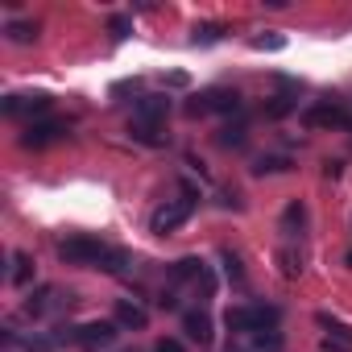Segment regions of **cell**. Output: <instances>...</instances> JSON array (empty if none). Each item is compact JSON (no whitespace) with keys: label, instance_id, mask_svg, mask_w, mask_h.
<instances>
[{"label":"cell","instance_id":"cell-1","mask_svg":"<svg viewBox=\"0 0 352 352\" xmlns=\"http://www.w3.org/2000/svg\"><path fill=\"white\" fill-rule=\"evenodd\" d=\"M58 257H63L67 265H91V270H108V274H120V270L129 265V257H124L120 249H112V245H104V241H96V236H83V232L67 236V241L58 245Z\"/></svg>","mask_w":352,"mask_h":352},{"label":"cell","instance_id":"cell-2","mask_svg":"<svg viewBox=\"0 0 352 352\" xmlns=\"http://www.w3.org/2000/svg\"><path fill=\"white\" fill-rule=\"evenodd\" d=\"M195 212V191L187 187V195L183 199H170V204H162L153 216H149V232H157V236H166V232H174L179 224H187V216Z\"/></svg>","mask_w":352,"mask_h":352},{"label":"cell","instance_id":"cell-3","mask_svg":"<svg viewBox=\"0 0 352 352\" xmlns=\"http://www.w3.org/2000/svg\"><path fill=\"white\" fill-rule=\"evenodd\" d=\"M50 104L54 100L46 91H13V96L0 100V112H5V116H30V124H34V120H46Z\"/></svg>","mask_w":352,"mask_h":352},{"label":"cell","instance_id":"cell-4","mask_svg":"<svg viewBox=\"0 0 352 352\" xmlns=\"http://www.w3.org/2000/svg\"><path fill=\"white\" fill-rule=\"evenodd\" d=\"M116 336H120L116 319H87V323H79V327L71 331V340H75L79 348H87V352H100V348H108Z\"/></svg>","mask_w":352,"mask_h":352},{"label":"cell","instance_id":"cell-5","mask_svg":"<svg viewBox=\"0 0 352 352\" xmlns=\"http://www.w3.org/2000/svg\"><path fill=\"white\" fill-rule=\"evenodd\" d=\"M241 108V96L228 91V87H212V91H199L191 104H187V116H208V112H236Z\"/></svg>","mask_w":352,"mask_h":352},{"label":"cell","instance_id":"cell-6","mask_svg":"<svg viewBox=\"0 0 352 352\" xmlns=\"http://www.w3.org/2000/svg\"><path fill=\"white\" fill-rule=\"evenodd\" d=\"M63 137H67V124H63V120H34V124H25L21 145H25V149H46V145H54V141H63Z\"/></svg>","mask_w":352,"mask_h":352},{"label":"cell","instance_id":"cell-7","mask_svg":"<svg viewBox=\"0 0 352 352\" xmlns=\"http://www.w3.org/2000/svg\"><path fill=\"white\" fill-rule=\"evenodd\" d=\"M302 124H307V129H344V124H348V112H344L340 104L323 100V104H311V108L302 112Z\"/></svg>","mask_w":352,"mask_h":352},{"label":"cell","instance_id":"cell-8","mask_svg":"<svg viewBox=\"0 0 352 352\" xmlns=\"http://www.w3.org/2000/svg\"><path fill=\"white\" fill-rule=\"evenodd\" d=\"M166 116H170V96H141V100L133 104V120H137V124L162 129Z\"/></svg>","mask_w":352,"mask_h":352},{"label":"cell","instance_id":"cell-9","mask_svg":"<svg viewBox=\"0 0 352 352\" xmlns=\"http://www.w3.org/2000/svg\"><path fill=\"white\" fill-rule=\"evenodd\" d=\"M112 319H116V327H120V331H145V323H149V311H145L141 302H133V298H116V311H112Z\"/></svg>","mask_w":352,"mask_h":352},{"label":"cell","instance_id":"cell-10","mask_svg":"<svg viewBox=\"0 0 352 352\" xmlns=\"http://www.w3.org/2000/svg\"><path fill=\"white\" fill-rule=\"evenodd\" d=\"M224 327H228V331H236V336H253V331L261 327V319H257V307H228V315H224Z\"/></svg>","mask_w":352,"mask_h":352},{"label":"cell","instance_id":"cell-11","mask_svg":"<svg viewBox=\"0 0 352 352\" xmlns=\"http://www.w3.org/2000/svg\"><path fill=\"white\" fill-rule=\"evenodd\" d=\"M183 331H187V340H195V344H212V315L208 311H187L183 315Z\"/></svg>","mask_w":352,"mask_h":352},{"label":"cell","instance_id":"cell-12","mask_svg":"<svg viewBox=\"0 0 352 352\" xmlns=\"http://www.w3.org/2000/svg\"><path fill=\"white\" fill-rule=\"evenodd\" d=\"M282 170H290V157L265 153V157H257V162H253V174H257V179H265V174H282Z\"/></svg>","mask_w":352,"mask_h":352},{"label":"cell","instance_id":"cell-13","mask_svg":"<svg viewBox=\"0 0 352 352\" xmlns=\"http://www.w3.org/2000/svg\"><path fill=\"white\" fill-rule=\"evenodd\" d=\"M5 34H9V42L30 46V42L38 38V25H34V21H9V25H5Z\"/></svg>","mask_w":352,"mask_h":352},{"label":"cell","instance_id":"cell-14","mask_svg":"<svg viewBox=\"0 0 352 352\" xmlns=\"http://www.w3.org/2000/svg\"><path fill=\"white\" fill-rule=\"evenodd\" d=\"M30 278H34L30 253H13V274H9V282H13V286H30Z\"/></svg>","mask_w":352,"mask_h":352},{"label":"cell","instance_id":"cell-15","mask_svg":"<svg viewBox=\"0 0 352 352\" xmlns=\"http://www.w3.org/2000/svg\"><path fill=\"white\" fill-rule=\"evenodd\" d=\"M315 319H319V327H327V331H331L327 340H340V344H352V327H348V323H340V319H331L327 311H319Z\"/></svg>","mask_w":352,"mask_h":352},{"label":"cell","instance_id":"cell-16","mask_svg":"<svg viewBox=\"0 0 352 352\" xmlns=\"http://www.w3.org/2000/svg\"><path fill=\"white\" fill-rule=\"evenodd\" d=\"M129 137L141 141V145H162V141H166L162 129H153V124H137V120H129Z\"/></svg>","mask_w":352,"mask_h":352},{"label":"cell","instance_id":"cell-17","mask_svg":"<svg viewBox=\"0 0 352 352\" xmlns=\"http://www.w3.org/2000/svg\"><path fill=\"white\" fill-rule=\"evenodd\" d=\"M208 265L199 257H183V261H174V278H204Z\"/></svg>","mask_w":352,"mask_h":352},{"label":"cell","instance_id":"cell-18","mask_svg":"<svg viewBox=\"0 0 352 352\" xmlns=\"http://www.w3.org/2000/svg\"><path fill=\"white\" fill-rule=\"evenodd\" d=\"M216 141H220L224 149H241V145H245V124H224Z\"/></svg>","mask_w":352,"mask_h":352},{"label":"cell","instance_id":"cell-19","mask_svg":"<svg viewBox=\"0 0 352 352\" xmlns=\"http://www.w3.org/2000/svg\"><path fill=\"white\" fill-rule=\"evenodd\" d=\"M253 344H257V352H282V336H278L274 327H265V331H253Z\"/></svg>","mask_w":352,"mask_h":352},{"label":"cell","instance_id":"cell-20","mask_svg":"<svg viewBox=\"0 0 352 352\" xmlns=\"http://www.w3.org/2000/svg\"><path fill=\"white\" fill-rule=\"evenodd\" d=\"M220 38H224V25H195V34H191L195 46H212V42H220Z\"/></svg>","mask_w":352,"mask_h":352},{"label":"cell","instance_id":"cell-21","mask_svg":"<svg viewBox=\"0 0 352 352\" xmlns=\"http://www.w3.org/2000/svg\"><path fill=\"white\" fill-rule=\"evenodd\" d=\"M298 104H294V96H274L270 104H265V116H274V120H282L286 112H294Z\"/></svg>","mask_w":352,"mask_h":352},{"label":"cell","instance_id":"cell-22","mask_svg":"<svg viewBox=\"0 0 352 352\" xmlns=\"http://www.w3.org/2000/svg\"><path fill=\"white\" fill-rule=\"evenodd\" d=\"M282 224H286V228H294V224L302 228V224H307V208H302V204H290V208L282 212Z\"/></svg>","mask_w":352,"mask_h":352},{"label":"cell","instance_id":"cell-23","mask_svg":"<svg viewBox=\"0 0 352 352\" xmlns=\"http://www.w3.org/2000/svg\"><path fill=\"white\" fill-rule=\"evenodd\" d=\"M220 257H224V270H228V278H232V282H245V270H241V257H236L232 249H224Z\"/></svg>","mask_w":352,"mask_h":352},{"label":"cell","instance_id":"cell-24","mask_svg":"<svg viewBox=\"0 0 352 352\" xmlns=\"http://www.w3.org/2000/svg\"><path fill=\"white\" fill-rule=\"evenodd\" d=\"M286 46V38H278V34H270V38H253V50H282Z\"/></svg>","mask_w":352,"mask_h":352},{"label":"cell","instance_id":"cell-25","mask_svg":"<svg viewBox=\"0 0 352 352\" xmlns=\"http://www.w3.org/2000/svg\"><path fill=\"white\" fill-rule=\"evenodd\" d=\"M108 30H112V38H129L133 21H129V17H112V21H108Z\"/></svg>","mask_w":352,"mask_h":352},{"label":"cell","instance_id":"cell-26","mask_svg":"<svg viewBox=\"0 0 352 352\" xmlns=\"http://www.w3.org/2000/svg\"><path fill=\"white\" fill-rule=\"evenodd\" d=\"M153 352H183V344L166 336V340H157V348H153Z\"/></svg>","mask_w":352,"mask_h":352},{"label":"cell","instance_id":"cell-27","mask_svg":"<svg viewBox=\"0 0 352 352\" xmlns=\"http://www.w3.org/2000/svg\"><path fill=\"white\" fill-rule=\"evenodd\" d=\"M129 352H133V348H129Z\"/></svg>","mask_w":352,"mask_h":352}]
</instances>
